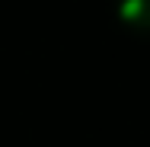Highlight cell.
Masks as SVG:
<instances>
[{
	"label": "cell",
	"mask_w": 150,
	"mask_h": 147,
	"mask_svg": "<svg viewBox=\"0 0 150 147\" xmlns=\"http://www.w3.org/2000/svg\"><path fill=\"white\" fill-rule=\"evenodd\" d=\"M112 10L125 29L150 38V0H112Z\"/></svg>",
	"instance_id": "obj_1"
}]
</instances>
